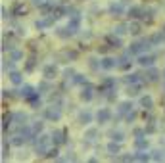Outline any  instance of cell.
<instances>
[{
    "label": "cell",
    "mask_w": 165,
    "mask_h": 163,
    "mask_svg": "<svg viewBox=\"0 0 165 163\" xmlns=\"http://www.w3.org/2000/svg\"><path fill=\"white\" fill-rule=\"evenodd\" d=\"M150 48H152V40L150 39H142V40H136V42H132L129 46V52L132 56H140L142 52H148Z\"/></svg>",
    "instance_id": "cell-1"
},
{
    "label": "cell",
    "mask_w": 165,
    "mask_h": 163,
    "mask_svg": "<svg viewBox=\"0 0 165 163\" xmlns=\"http://www.w3.org/2000/svg\"><path fill=\"white\" fill-rule=\"evenodd\" d=\"M44 119H48V121H59V119H62V111H59V107L58 106L46 107V110H44Z\"/></svg>",
    "instance_id": "cell-2"
},
{
    "label": "cell",
    "mask_w": 165,
    "mask_h": 163,
    "mask_svg": "<svg viewBox=\"0 0 165 163\" xmlns=\"http://www.w3.org/2000/svg\"><path fill=\"white\" fill-rule=\"evenodd\" d=\"M56 75H58V67L54 65V63H46V65L42 67V77L44 79L50 81V79H54Z\"/></svg>",
    "instance_id": "cell-3"
},
{
    "label": "cell",
    "mask_w": 165,
    "mask_h": 163,
    "mask_svg": "<svg viewBox=\"0 0 165 163\" xmlns=\"http://www.w3.org/2000/svg\"><path fill=\"white\" fill-rule=\"evenodd\" d=\"M96 119H98V123L100 125H106L109 119H111V111L108 110V107H102L98 113H96Z\"/></svg>",
    "instance_id": "cell-4"
},
{
    "label": "cell",
    "mask_w": 165,
    "mask_h": 163,
    "mask_svg": "<svg viewBox=\"0 0 165 163\" xmlns=\"http://www.w3.org/2000/svg\"><path fill=\"white\" fill-rule=\"evenodd\" d=\"M52 142L56 144V146H59V144H63L65 142V130H59V129H56V130H52Z\"/></svg>",
    "instance_id": "cell-5"
},
{
    "label": "cell",
    "mask_w": 165,
    "mask_h": 163,
    "mask_svg": "<svg viewBox=\"0 0 165 163\" xmlns=\"http://www.w3.org/2000/svg\"><path fill=\"white\" fill-rule=\"evenodd\" d=\"M94 98V88L90 87V84H85L81 90V100H85V102H90Z\"/></svg>",
    "instance_id": "cell-6"
},
{
    "label": "cell",
    "mask_w": 165,
    "mask_h": 163,
    "mask_svg": "<svg viewBox=\"0 0 165 163\" xmlns=\"http://www.w3.org/2000/svg\"><path fill=\"white\" fill-rule=\"evenodd\" d=\"M121 142H115V140H111V142L106 146V150H108V153L111 157H117V153H121V146H119Z\"/></svg>",
    "instance_id": "cell-7"
},
{
    "label": "cell",
    "mask_w": 165,
    "mask_h": 163,
    "mask_svg": "<svg viewBox=\"0 0 165 163\" xmlns=\"http://www.w3.org/2000/svg\"><path fill=\"white\" fill-rule=\"evenodd\" d=\"M117 65H119V60H113V58H109V56H106V58L102 60V69H106V71L115 69Z\"/></svg>",
    "instance_id": "cell-8"
},
{
    "label": "cell",
    "mask_w": 165,
    "mask_h": 163,
    "mask_svg": "<svg viewBox=\"0 0 165 163\" xmlns=\"http://www.w3.org/2000/svg\"><path fill=\"white\" fill-rule=\"evenodd\" d=\"M154 61H155V56H150V54H148V56H142V54L138 56V63L142 67H152Z\"/></svg>",
    "instance_id": "cell-9"
},
{
    "label": "cell",
    "mask_w": 165,
    "mask_h": 163,
    "mask_svg": "<svg viewBox=\"0 0 165 163\" xmlns=\"http://www.w3.org/2000/svg\"><path fill=\"white\" fill-rule=\"evenodd\" d=\"M123 12H125L123 4H119V2H111L109 4V13H111V16H123Z\"/></svg>",
    "instance_id": "cell-10"
},
{
    "label": "cell",
    "mask_w": 165,
    "mask_h": 163,
    "mask_svg": "<svg viewBox=\"0 0 165 163\" xmlns=\"http://www.w3.org/2000/svg\"><path fill=\"white\" fill-rule=\"evenodd\" d=\"M159 75H161V73H159L155 67H148V69H146V81H148V83H154V81H158Z\"/></svg>",
    "instance_id": "cell-11"
},
{
    "label": "cell",
    "mask_w": 165,
    "mask_h": 163,
    "mask_svg": "<svg viewBox=\"0 0 165 163\" xmlns=\"http://www.w3.org/2000/svg\"><path fill=\"white\" fill-rule=\"evenodd\" d=\"M35 94V87H31V84H23V87L19 88V96H23L25 100L27 98H31Z\"/></svg>",
    "instance_id": "cell-12"
},
{
    "label": "cell",
    "mask_w": 165,
    "mask_h": 163,
    "mask_svg": "<svg viewBox=\"0 0 165 163\" xmlns=\"http://www.w3.org/2000/svg\"><path fill=\"white\" fill-rule=\"evenodd\" d=\"M131 110H132V102H121V104H119V107H117L119 115H127Z\"/></svg>",
    "instance_id": "cell-13"
},
{
    "label": "cell",
    "mask_w": 165,
    "mask_h": 163,
    "mask_svg": "<svg viewBox=\"0 0 165 163\" xmlns=\"http://www.w3.org/2000/svg\"><path fill=\"white\" fill-rule=\"evenodd\" d=\"M140 88H142V83H132V84H129V88H127V94H129V96H138Z\"/></svg>",
    "instance_id": "cell-14"
},
{
    "label": "cell",
    "mask_w": 165,
    "mask_h": 163,
    "mask_svg": "<svg viewBox=\"0 0 165 163\" xmlns=\"http://www.w3.org/2000/svg\"><path fill=\"white\" fill-rule=\"evenodd\" d=\"M90 121H92V113L90 111H81L79 113V123L81 125H88Z\"/></svg>",
    "instance_id": "cell-15"
},
{
    "label": "cell",
    "mask_w": 165,
    "mask_h": 163,
    "mask_svg": "<svg viewBox=\"0 0 165 163\" xmlns=\"http://www.w3.org/2000/svg\"><path fill=\"white\" fill-rule=\"evenodd\" d=\"M52 21H54L52 17H48V19H39V21L35 23V27H36L39 31H42V29H48V27L52 25Z\"/></svg>",
    "instance_id": "cell-16"
},
{
    "label": "cell",
    "mask_w": 165,
    "mask_h": 163,
    "mask_svg": "<svg viewBox=\"0 0 165 163\" xmlns=\"http://www.w3.org/2000/svg\"><path fill=\"white\" fill-rule=\"evenodd\" d=\"M140 13H144V10H142L140 6H132V8H129V17H131V19H138Z\"/></svg>",
    "instance_id": "cell-17"
},
{
    "label": "cell",
    "mask_w": 165,
    "mask_h": 163,
    "mask_svg": "<svg viewBox=\"0 0 165 163\" xmlns=\"http://www.w3.org/2000/svg\"><path fill=\"white\" fill-rule=\"evenodd\" d=\"M150 157H152L154 161H163L165 159V152L163 150H152L150 152Z\"/></svg>",
    "instance_id": "cell-18"
},
{
    "label": "cell",
    "mask_w": 165,
    "mask_h": 163,
    "mask_svg": "<svg viewBox=\"0 0 165 163\" xmlns=\"http://www.w3.org/2000/svg\"><path fill=\"white\" fill-rule=\"evenodd\" d=\"M10 81L13 84H23V77H21V73H17V71H10Z\"/></svg>",
    "instance_id": "cell-19"
},
{
    "label": "cell",
    "mask_w": 165,
    "mask_h": 163,
    "mask_svg": "<svg viewBox=\"0 0 165 163\" xmlns=\"http://www.w3.org/2000/svg\"><path fill=\"white\" fill-rule=\"evenodd\" d=\"M140 29H142V25L138 21H131L129 23V33L131 35H140Z\"/></svg>",
    "instance_id": "cell-20"
},
{
    "label": "cell",
    "mask_w": 165,
    "mask_h": 163,
    "mask_svg": "<svg viewBox=\"0 0 165 163\" xmlns=\"http://www.w3.org/2000/svg\"><path fill=\"white\" fill-rule=\"evenodd\" d=\"M140 106L146 107V110H152V106H154L152 96H142V98H140Z\"/></svg>",
    "instance_id": "cell-21"
},
{
    "label": "cell",
    "mask_w": 165,
    "mask_h": 163,
    "mask_svg": "<svg viewBox=\"0 0 165 163\" xmlns=\"http://www.w3.org/2000/svg\"><path fill=\"white\" fill-rule=\"evenodd\" d=\"M135 157H136V161H148V159H152L150 153H146V150H136Z\"/></svg>",
    "instance_id": "cell-22"
},
{
    "label": "cell",
    "mask_w": 165,
    "mask_h": 163,
    "mask_svg": "<svg viewBox=\"0 0 165 163\" xmlns=\"http://www.w3.org/2000/svg\"><path fill=\"white\" fill-rule=\"evenodd\" d=\"M135 148H136V150H146V148H148V140H146L144 136H142V138H136V140H135Z\"/></svg>",
    "instance_id": "cell-23"
},
{
    "label": "cell",
    "mask_w": 165,
    "mask_h": 163,
    "mask_svg": "<svg viewBox=\"0 0 165 163\" xmlns=\"http://www.w3.org/2000/svg\"><path fill=\"white\" fill-rule=\"evenodd\" d=\"M109 138L115 140V142H123V140H125V134H123L121 130H111V133H109Z\"/></svg>",
    "instance_id": "cell-24"
},
{
    "label": "cell",
    "mask_w": 165,
    "mask_h": 163,
    "mask_svg": "<svg viewBox=\"0 0 165 163\" xmlns=\"http://www.w3.org/2000/svg\"><path fill=\"white\" fill-rule=\"evenodd\" d=\"M13 121H16V123H19V125H23L25 121H27V115L23 111H16L13 113Z\"/></svg>",
    "instance_id": "cell-25"
},
{
    "label": "cell",
    "mask_w": 165,
    "mask_h": 163,
    "mask_svg": "<svg viewBox=\"0 0 165 163\" xmlns=\"http://www.w3.org/2000/svg\"><path fill=\"white\" fill-rule=\"evenodd\" d=\"M27 102H29L33 107H39V106H40V96H39V92H35L31 98H27Z\"/></svg>",
    "instance_id": "cell-26"
},
{
    "label": "cell",
    "mask_w": 165,
    "mask_h": 163,
    "mask_svg": "<svg viewBox=\"0 0 165 163\" xmlns=\"http://www.w3.org/2000/svg\"><path fill=\"white\" fill-rule=\"evenodd\" d=\"M25 142H27V138L23 136V134H17V136L12 138V144H13V146H23Z\"/></svg>",
    "instance_id": "cell-27"
},
{
    "label": "cell",
    "mask_w": 165,
    "mask_h": 163,
    "mask_svg": "<svg viewBox=\"0 0 165 163\" xmlns=\"http://www.w3.org/2000/svg\"><path fill=\"white\" fill-rule=\"evenodd\" d=\"M113 33H115V35H119V37H121V35H125V33H129V25H117L115 27V29H113Z\"/></svg>",
    "instance_id": "cell-28"
},
{
    "label": "cell",
    "mask_w": 165,
    "mask_h": 163,
    "mask_svg": "<svg viewBox=\"0 0 165 163\" xmlns=\"http://www.w3.org/2000/svg\"><path fill=\"white\" fill-rule=\"evenodd\" d=\"M125 83H140V73H132V75H127V79H125Z\"/></svg>",
    "instance_id": "cell-29"
},
{
    "label": "cell",
    "mask_w": 165,
    "mask_h": 163,
    "mask_svg": "<svg viewBox=\"0 0 165 163\" xmlns=\"http://www.w3.org/2000/svg\"><path fill=\"white\" fill-rule=\"evenodd\" d=\"M96 134H98V129H94V127H92V129H88V130L85 133V138H86V140H94Z\"/></svg>",
    "instance_id": "cell-30"
},
{
    "label": "cell",
    "mask_w": 165,
    "mask_h": 163,
    "mask_svg": "<svg viewBox=\"0 0 165 163\" xmlns=\"http://www.w3.org/2000/svg\"><path fill=\"white\" fill-rule=\"evenodd\" d=\"M88 65H90V67H92V69L96 71V69H100V67H102V60L98 61L96 58H90V60H88Z\"/></svg>",
    "instance_id": "cell-31"
},
{
    "label": "cell",
    "mask_w": 165,
    "mask_h": 163,
    "mask_svg": "<svg viewBox=\"0 0 165 163\" xmlns=\"http://www.w3.org/2000/svg\"><path fill=\"white\" fill-rule=\"evenodd\" d=\"M62 56L65 58V60H75V58H77V52H75V50H63Z\"/></svg>",
    "instance_id": "cell-32"
},
{
    "label": "cell",
    "mask_w": 165,
    "mask_h": 163,
    "mask_svg": "<svg viewBox=\"0 0 165 163\" xmlns=\"http://www.w3.org/2000/svg\"><path fill=\"white\" fill-rule=\"evenodd\" d=\"M31 127H33V133H35V136H39V134L42 133V129H44V123H40V121H39V123H35V125H31Z\"/></svg>",
    "instance_id": "cell-33"
},
{
    "label": "cell",
    "mask_w": 165,
    "mask_h": 163,
    "mask_svg": "<svg viewBox=\"0 0 165 163\" xmlns=\"http://www.w3.org/2000/svg\"><path fill=\"white\" fill-rule=\"evenodd\" d=\"M73 83H75V84H86V79H85V75L77 73L75 77H73Z\"/></svg>",
    "instance_id": "cell-34"
},
{
    "label": "cell",
    "mask_w": 165,
    "mask_h": 163,
    "mask_svg": "<svg viewBox=\"0 0 165 163\" xmlns=\"http://www.w3.org/2000/svg\"><path fill=\"white\" fill-rule=\"evenodd\" d=\"M108 40H109V46H111V48H119V46H121V40H119L117 37H109Z\"/></svg>",
    "instance_id": "cell-35"
},
{
    "label": "cell",
    "mask_w": 165,
    "mask_h": 163,
    "mask_svg": "<svg viewBox=\"0 0 165 163\" xmlns=\"http://www.w3.org/2000/svg\"><path fill=\"white\" fill-rule=\"evenodd\" d=\"M77 73H75V71H73V69H63V79H65V81H73V77H75Z\"/></svg>",
    "instance_id": "cell-36"
},
{
    "label": "cell",
    "mask_w": 165,
    "mask_h": 163,
    "mask_svg": "<svg viewBox=\"0 0 165 163\" xmlns=\"http://www.w3.org/2000/svg\"><path fill=\"white\" fill-rule=\"evenodd\" d=\"M19 13H25L23 4H16V8H13V16H19Z\"/></svg>",
    "instance_id": "cell-37"
},
{
    "label": "cell",
    "mask_w": 165,
    "mask_h": 163,
    "mask_svg": "<svg viewBox=\"0 0 165 163\" xmlns=\"http://www.w3.org/2000/svg\"><path fill=\"white\" fill-rule=\"evenodd\" d=\"M135 119H136V111H132V110H131V111L125 115V121H127V123H132Z\"/></svg>",
    "instance_id": "cell-38"
},
{
    "label": "cell",
    "mask_w": 165,
    "mask_h": 163,
    "mask_svg": "<svg viewBox=\"0 0 165 163\" xmlns=\"http://www.w3.org/2000/svg\"><path fill=\"white\" fill-rule=\"evenodd\" d=\"M144 130H146V134H152V133H155V123H148L144 127Z\"/></svg>",
    "instance_id": "cell-39"
},
{
    "label": "cell",
    "mask_w": 165,
    "mask_h": 163,
    "mask_svg": "<svg viewBox=\"0 0 165 163\" xmlns=\"http://www.w3.org/2000/svg\"><path fill=\"white\" fill-rule=\"evenodd\" d=\"M33 69H35V58H29V61L25 65V71H33Z\"/></svg>",
    "instance_id": "cell-40"
},
{
    "label": "cell",
    "mask_w": 165,
    "mask_h": 163,
    "mask_svg": "<svg viewBox=\"0 0 165 163\" xmlns=\"http://www.w3.org/2000/svg\"><path fill=\"white\" fill-rule=\"evenodd\" d=\"M132 134H135L136 138H142V136L146 134V130H144V129H135V133H132Z\"/></svg>",
    "instance_id": "cell-41"
},
{
    "label": "cell",
    "mask_w": 165,
    "mask_h": 163,
    "mask_svg": "<svg viewBox=\"0 0 165 163\" xmlns=\"http://www.w3.org/2000/svg\"><path fill=\"white\" fill-rule=\"evenodd\" d=\"M21 58H23V54H21L19 50H13L12 52V60H21Z\"/></svg>",
    "instance_id": "cell-42"
},
{
    "label": "cell",
    "mask_w": 165,
    "mask_h": 163,
    "mask_svg": "<svg viewBox=\"0 0 165 163\" xmlns=\"http://www.w3.org/2000/svg\"><path fill=\"white\" fill-rule=\"evenodd\" d=\"M119 159L121 161H136L135 156H119Z\"/></svg>",
    "instance_id": "cell-43"
},
{
    "label": "cell",
    "mask_w": 165,
    "mask_h": 163,
    "mask_svg": "<svg viewBox=\"0 0 165 163\" xmlns=\"http://www.w3.org/2000/svg\"><path fill=\"white\" fill-rule=\"evenodd\" d=\"M46 157H58V150H56V148H54V150H48Z\"/></svg>",
    "instance_id": "cell-44"
},
{
    "label": "cell",
    "mask_w": 165,
    "mask_h": 163,
    "mask_svg": "<svg viewBox=\"0 0 165 163\" xmlns=\"http://www.w3.org/2000/svg\"><path fill=\"white\" fill-rule=\"evenodd\" d=\"M109 48H111V46H100V48H98V54H108Z\"/></svg>",
    "instance_id": "cell-45"
},
{
    "label": "cell",
    "mask_w": 165,
    "mask_h": 163,
    "mask_svg": "<svg viewBox=\"0 0 165 163\" xmlns=\"http://www.w3.org/2000/svg\"><path fill=\"white\" fill-rule=\"evenodd\" d=\"M33 4H35V6H44L46 2H44V0H33Z\"/></svg>",
    "instance_id": "cell-46"
},
{
    "label": "cell",
    "mask_w": 165,
    "mask_h": 163,
    "mask_svg": "<svg viewBox=\"0 0 165 163\" xmlns=\"http://www.w3.org/2000/svg\"><path fill=\"white\" fill-rule=\"evenodd\" d=\"M163 81H165V71H163Z\"/></svg>",
    "instance_id": "cell-47"
},
{
    "label": "cell",
    "mask_w": 165,
    "mask_h": 163,
    "mask_svg": "<svg viewBox=\"0 0 165 163\" xmlns=\"http://www.w3.org/2000/svg\"><path fill=\"white\" fill-rule=\"evenodd\" d=\"M163 33H165V25H163Z\"/></svg>",
    "instance_id": "cell-48"
}]
</instances>
